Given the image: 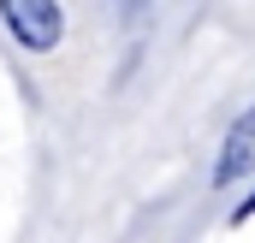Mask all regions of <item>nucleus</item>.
Wrapping results in <instances>:
<instances>
[{
	"label": "nucleus",
	"instance_id": "3",
	"mask_svg": "<svg viewBox=\"0 0 255 243\" xmlns=\"http://www.w3.org/2000/svg\"><path fill=\"white\" fill-rule=\"evenodd\" d=\"M250 214H255V196H250V202H244V208H238V214H232V220H250Z\"/></svg>",
	"mask_w": 255,
	"mask_h": 243
},
{
	"label": "nucleus",
	"instance_id": "2",
	"mask_svg": "<svg viewBox=\"0 0 255 243\" xmlns=\"http://www.w3.org/2000/svg\"><path fill=\"white\" fill-rule=\"evenodd\" d=\"M250 166H255V107H250L238 124H232V136H226V148H220V166H214V184L244 178Z\"/></svg>",
	"mask_w": 255,
	"mask_h": 243
},
{
	"label": "nucleus",
	"instance_id": "1",
	"mask_svg": "<svg viewBox=\"0 0 255 243\" xmlns=\"http://www.w3.org/2000/svg\"><path fill=\"white\" fill-rule=\"evenodd\" d=\"M0 18H6V30H12L24 48H36V54H48V48L60 42V6H54V0H0Z\"/></svg>",
	"mask_w": 255,
	"mask_h": 243
}]
</instances>
